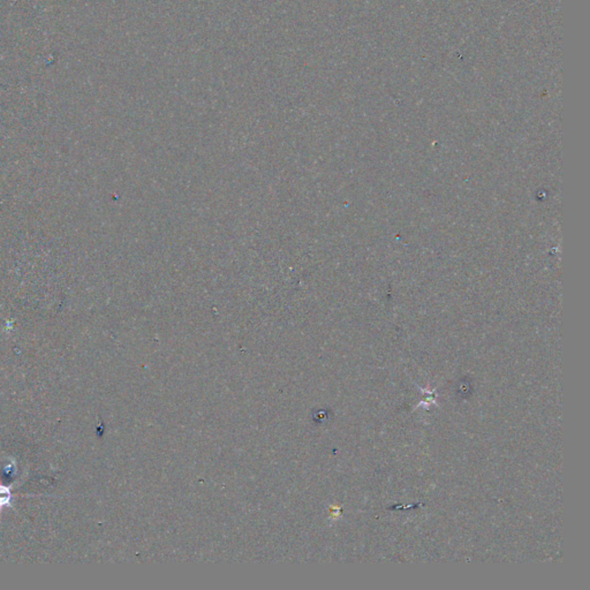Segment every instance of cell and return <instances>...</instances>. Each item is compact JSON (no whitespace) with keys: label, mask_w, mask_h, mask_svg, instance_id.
Wrapping results in <instances>:
<instances>
[{"label":"cell","mask_w":590,"mask_h":590,"mask_svg":"<svg viewBox=\"0 0 590 590\" xmlns=\"http://www.w3.org/2000/svg\"><path fill=\"white\" fill-rule=\"evenodd\" d=\"M11 500V491L5 486H0V507L5 506V505L10 504Z\"/></svg>","instance_id":"cell-1"}]
</instances>
